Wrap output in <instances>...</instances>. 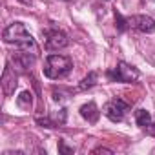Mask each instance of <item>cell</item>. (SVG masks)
I'll use <instances>...</instances> for the list:
<instances>
[{
  "mask_svg": "<svg viewBox=\"0 0 155 155\" xmlns=\"http://www.w3.org/2000/svg\"><path fill=\"white\" fill-rule=\"evenodd\" d=\"M2 38L6 44H15V48H18V49L31 51V53L38 55V46H37L35 38L31 37V33H28V29L22 22L9 24L2 33Z\"/></svg>",
  "mask_w": 155,
  "mask_h": 155,
  "instance_id": "6da1fadb",
  "label": "cell"
},
{
  "mask_svg": "<svg viewBox=\"0 0 155 155\" xmlns=\"http://www.w3.org/2000/svg\"><path fill=\"white\" fill-rule=\"evenodd\" d=\"M73 69V60L66 55H57V53H51L48 55L46 62H44V75L51 81H58V79H64L68 77Z\"/></svg>",
  "mask_w": 155,
  "mask_h": 155,
  "instance_id": "7a4b0ae2",
  "label": "cell"
},
{
  "mask_svg": "<svg viewBox=\"0 0 155 155\" xmlns=\"http://www.w3.org/2000/svg\"><path fill=\"white\" fill-rule=\"evenodd\" d=\"M140 77V73H139V69L137 68H133V66H130V64H126V62H117V66L111 69V71H108V79L110 81H113V82H124V84H131V82H135L137 79Z\"/></svg>",
  "mask_w": 155,
  "mask_h": 155,
  "instance_id": "3957f363",
  "label": "cell"
},
{
  "mask_svg": "<svg viewBox=\"0 0 155 155\" xmlns=\"http://www.w3.org/2000/svg\"><path fill=\"white\" fill-rule=\"evenodd\" d=\"M42 35H44V46H46L48 51H60V49L69 46L68 35L64 31H60V29H55V28L44 29Z\"/></svg>",
  "mask_w": 155,
  "mask_h": 155,
  "instance_id": "277c9868",
  "label": "cell"
},
{
  "mask_svg": "<svg viewBox=\"0 0 155 155\" xmlns=\"http://www.w3.org/2000/svg\"><path fill=\"white\" fill-rule=\"evenodd\" d=\"M128 110H130V104H128L126 101H122V99H111V101L106 102V106H104V115H106L111 122H120V120L126 117Z\"/></svg>",
  "mask_w": 155,
  "mask_h": 155,
  "instance_id": "5b68a950",
  "label": "cell"
},
{
  "mask_svg": "<svg viewBox=\"0 0 155 155\" xmlns=\"http://www.w3.org/2000/svg\"><path fill=\"white\" fill-rule=\"evenodd\" d=\"M0 84H2V91H4L6 97H11V95L15 93V90H17L18 77H17L15 69H13L9 64H6V68H4V73H2V79H0Z\"/></svg>",
  "mask_w": 155,
  "mask_h": 155,
  "instance_id": "8992f818",
  "label": "cell"
},
{
  "mask_svg": "<svg viewBox=\"0 0 155 155\" xmlns=\"http://www.w3.org/2000/svg\"><path fill=\"white\" fill-rule=\"evenodd\" d=\"M128 20H130V26H133L140 33H146V35L155 33V20L150 15H133Z\"/></svg>",
  "mask_w": 155,
  "mask_h": 155,
  "instance_id": "52a82bcc",
  "label": "cell"
},
{
  "mask_svg": "<svg viewBox=\"0 0 155 155\" xmlns=\"http://www.w3.org/2000/svg\"><path fill=\"white\" fill-rule=\"evenodd\" d=\"M37 57H38V55H35V53H31V51H24V49H18L17 53L11 55V58L15 60V66L20 68V69H29V68L35 64Z\"/></svg>",
  "mask_w": 155,
  "mask_h": 155,
  "instance_id": "ba28073f",
  "label": "cell"
},
{
  "mask_svg": "<svg viewBox=\"0 0 155 155\" xmlns=\"http://www.w3.org/2000/svg\"><path fill=\"white\" fill-rule=\"evenodd\" d=\"M81 115H82L90 124H95V122L101 119V110L97 108L95 102H88V104L81 106Z\"/></svg>",
  "mask_w": 155,
  "mask_h": 155,
  "instance_id": "9c48e42d",
  "label": "cell"
},
{
  "mask_svg": "<svg viewBox=\"0 0 155 155\" xmlns=\"http://www.w3.org/2000/svg\"><path fill=\"white\" fill-rule=\"evenodd\" d=\"M135 122L140 130H146L150 124H151V115L148 110H137L135 111Z\"/></svg>",
  "mask_w": 155,
  "mask_h": 155,
  "instance_id": "30bf717a",
  "label": "cell"
},
{
  "mask_svg": "<svg viewBox=\"0 0 155 155\" xmlns=\"http://www.w3.org/2000/svg\"><path fill=\"white\" fill-rule=\"evenodd\" d=\"M97 79H99V75L95 73V71H90L84 79L79 82V90L81 91H86V90H90V88H93L95 84H97Z\"/></svg>",
  "mask_w": 155,
  "mask_h": 155,
  "instance_id": "8fae6325",
  "label": "cell"
},
{
  "mask_svg": "<svg viewBox=\"0 0 155 155\" xmlns=\"http://www.w3.org/2000/svg\"><path fill=\"white\" fill-rule=\"evenodd\" d=\"M17 104H18L22 110H29V108L33 106V95H31V91H22L20 97L17 99Z\"/></svg>",
  "mask_w": 155,
  "mask_h": 155,
  "instance_id": "7c38bea8",
  "label": "cell"
},
{
  "mask_svg": "<svg viewBox=\"0 0 155 155\" xmlns=\"http://www.w3.org/2000/svg\"><path fill=\"white\" fill-rule=\"evenodd\" d=\"M115 26H117V29H119V31H126V29H128V26H130V20H126L119 11H115Z\"/></svg>",
  "mask_w": 155,
  "mask_h": 155,
  "instance_id": "4fadbf2b",
  "label": "cell"
},
{
  "mask_svg": "<svg viewBox=\"0 0 155 155\" xmlns=\"http://www.w3.org/2000/svg\"><path fill=\"white\" fill-rule=\"evenodd\" d=\"M51 119H53V122H55L57 126H62V124H66L68 113H66V110H58L57 113H53V115H51Z\"/></svg>",
  "mask_w": 155,
  "mask_h": 155,
  "instance_id": "5bb4252c",
  "label": "cell"
},
{
  "mask_svg": "<svg viewBox=\"0 0 155 155\" xmlns=\"http://www.w3.org/2000/svg\"><path fill=\"white\" fill-rule=\"evenodd\" d=\"M37 124H38V126H42V128H57V124L53 122V119H51V117H44V119H42V117H38V119H37Z\"/></svg>",
  "mask_w": 155,
  "mask_h": 155,
  "instance_id": "9a60e30c",
  "label": "cell"
},
{
  "mask_svg": "<svg viewBox=\"0 0 155 155\" xmlns=\"http://www.w3.org/2000/svg\"><path fill=\"white\" fill-rule=\"evenodd\" d=\"M58 151H60V153H64V155H66V153H75V150H73V148H69V146H66V142H64V140H60V142H58Z\"/></svg>",
  "mask_w": 155,
  "mask_h": 155,
  "instance_id": "2e32d148",
  "label": "cell"
},
{
  "mask_svg": "<svg viewBox=\"0 0 155 155\" xmlns=\"http://www.w3.org/2000/svg\"><path fill=\"white\" fill-rule=\"evenodd\" d=\"M144 131H146L148 135H151V137H155V120H151V124H150V126H148V128H146Z\"/></svg>",
  "mask_w": 155,
  "mask_h": 155,
  "instance_id": "e0dca14e",
  "label": "cell"
},
{
  "mask_svg": "<svg viewBox=\"0 0 155 155\" xmlns=\"http://www.w3.org/2000/svg\"><path fill=\"white\" fill-rule=\"evenodd\" d=\"M93 153H113V150H110V148H102V146H101V148H95Z\"/></svg>",
  "mask_w": 155,
  "mask_h": 155,
  "instance_id": "ac0fdd59",
  "label": "cell"
},
{
  "mask_svg": "<svg viewBox=\"0 0 155 155\" xmlns=\"http://www.w3.org/2000/svg\"><path fill=\"white\" fill-rule=\"evenodd\" d=\"M4 155H24V151H4Z\"/></svg>",
  "mask_w": 155,
  "mask_h": 155,
  "instance_id": "d6986e66",
  "label": "cell"
},
{
  "mask_svg": "<svg viewBox=\"0 0 155 155\" xmlns=\"http://www.w3.org/2000/svg\"><path fill=\"white\" fill-rule=\"evenodd\" d=\"M18 2H22V4H24V6H29V4H31V2H33V0H18Z\"/></svg>",
  "mask_w": 155,
  "mask_h": 155,
  "instance_id": "ffe728a7",
  "label": "cell"
},
{
  "mask_svg": "<svg viewBox=\"0 0 155 155\" xmlns=\"http://www.w3.org/2000/svg\"><path fill=\"white\" fill-rule=\"evenodd\" d=\"M68 2H69V0H68Z\"/></svg>",
  "mask_w": 155,
  "mask_h": 155,
  "instance_id": "44dd1931",
  "label": "cell"
}]
</instances>
